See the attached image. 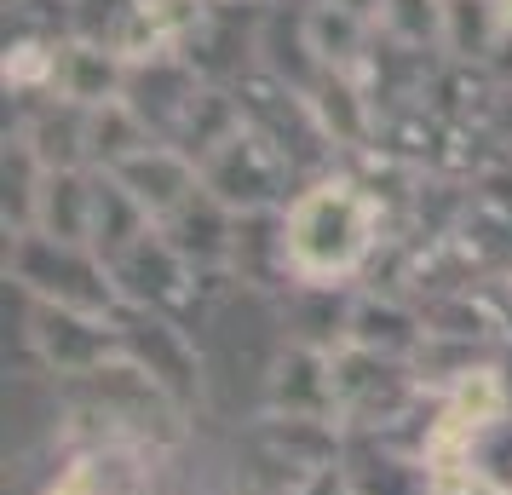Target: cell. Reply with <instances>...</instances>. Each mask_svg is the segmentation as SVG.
Segmentation results:
<instances>
[{
  "label": "cell",
  "mask_w": 512,
  "mask_h": 495,
  "mask_svg": "<svg viewBox=\"0 0 512 495\" xmlns=\"http://www.w3.org/2000/svg\"><path fill=\"white\" fill-rule=\"evenodd\" d=\"M374 242H380V208L357 179L328 173L282 208V260L288 277L305 288L346 283L351 271H363Z\"/></svg>",
  "instance_id": "obj_1"
},
{
  "label": "cell",
  "mask_w": 512,
  "mask_h": 495,
  "mask_svg": "<svg viewBox=\"0 0 512 495\" xmlns=\"http://www.w3.org/2000/svg\"><path fill=\"white\" fill-rule=\"evenodd\" d=\"M12 271L58 311H81V317H110L116 311L121 288L87 242H58L47 231H24L18 248H12Z\"/></svg>",
  "instance_id": "obj_2"
},
{
  "label": "cell",
  "mask_w": 512,
  "mask_h": 495,
  "mask_svg": "<svg viewBox=\"0 0 512 495\" xmlns=\"http://www.w3.org/2000/svg\"><path fill=\"white\" fill-rule=\"evenodd\" d=\"M202 173V190H208L219 208H231L236 219H248V213H265L282 202V190H288V156H282L271 139H259L254 127L242 121L231 139H219L196 162ZM288 208V202H282Z\"/></svg>",
  "instance_id": "obj_3"
},
{
  "label": "cell",
  "mask_w": 512,
  "mask_h": 495,
  "mask_svg": "<svg viewBox=\"0 0 512 495\" xmlns=\"http://www.w3.org/2000/svg\"><path fill=\"white\" fill-rule=\"evenodd\" d=\"M110 179L139 202L150 225H167V219L202 190L196 162H190L185 150H173V144H150V150H139V156H127L121 167H110Z\"/></svg>",
  "instance_id": "obj_4"
},
{
  "label": "cell",
  "mask_w": 512,
  "mask_h": 495,
  "mask_svg": "<svg viewBox=\"0 0 512 495\" xmlns=\"http://www.w3.org/2000/svg\"><path fill=\"white\" fill-rule=\"evenodd\" d=\"M127 64H121L116 47H104V41H81L70 35L64 47H58V81H52V98H64L75 110H104V104H116L127 93Z\"/></svg>",
  "instance_id": "obj_5"
},
{
  "label": "cell",
  "mask_w": 512,
  "mask_h": 495,
  "mask_svg": "<svg viewBox=\"0 0 512 495\" xmlns=\"http://www.w3.org/2000/svg\"><path fill=\"white\" fill-rule=\"evenodd\" d=\"M35 213H41V231L58 242H93V173H81V167L41 173Z\"/></svg>",
  "instance_id": "obj_6"
},
{
  "label": "cell",
  "mask_w": 512,
  "mask_h": 495,
  "mask_svg": "<svg viewBox=\"0 0 512 495\" xmlns=\"http://www.w3.org/2000/svg\"><path fill=\"white\" fill-rule=\"evenodd\" d=\"M305 98H311V110H317V121H323L328 144H363V139H369V98L357 93V81H351V75L328 70Z\"/></svg>",
  "instance_id": "obj_7"
},
{
  "label": "cell",
  "mask_w": 512,
  "mask_h": 495,
  "mask_svg": "<svg viewBox=\"0 0 512 495\" xmlns=\"http://www.w3.org/2000/svg\"><path fill=\"white\" fill-rule=\"evenodd\" d=\"M374 29L392 47H409V52L443 47V0H380Z\"/></svg>",
  "instance_id": "obj_8"
},
{
  "label": "cell",
  "mask_w": 512,
  "mask_h": 495,
  "mask_svg": "<svg viewBox=\"0 0 512 495\" xmlns=\"http://www.w3.org/2000/svg\"><path fill=\"white\" fill-rule=\"evenodd\" d=\"M47 495H116V484H110V467L104 461L81 455V461H70V467L52 478Z\"/></svg>",
  "instance_id": "obj_9"
}]
</instances>
